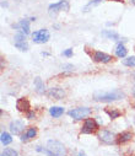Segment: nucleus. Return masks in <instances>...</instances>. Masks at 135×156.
<instances>
[{
	"mask_svg": "<svg viewBox=\"0 0 135 156\" xmlns=\"http://www.w3.org/2000/svg\"><path fill=\"white\" fill-rule=\"evenodd\" d=\"M125 97V94L118 89L111 90V91H96L94 94V98L98 102H112L118 101Z\"/></svg>",
	"mask_w": 135,
	"mask_h": 156,
	"instance_id": "nucleus-1",
	"label": "nucleus"
},
{
	"mask_svg": "<svg viewBox=\"0 0 135 156\" xmlns=\"http://www.w3.org/2000/svg\"><path fill=\"white\" fill-rule=\"evenodd\" d=\"M47 147L52 151L53 156H66V147L58 140H48Z\"/></svg>",
	"mask_w": 135,
	"mask_h": 156,
	"instance_id": "nucleus-2",
	"label": "nucleus"
},
{
	"mask_svg": "<svg viewBox=\"0 0 135 156\" xmlns=\"http://www.w3.org/2000/svg\"><path fill=\"white\" fill-rule=\"evenodd\" d=\"M90 113H91V108H88V107H77V108L70 109L68 112V114L75 121H80L82 118H86L87 115H90Z\"/></svg>",
	"mask_w": 135,
	"mask_h": 156,
	"instance_id": "nucleus-3",
	"label": "nucleus"
},
{
	"mask_svg": "<svg viewBox=\"0 0 135 156\" xmlns=\"http://www.w3.org/2000/svg\"><path fill=\"white\" fill-rule=\"evenodd\" d=\"M51 38V34H49V31L46 30V28H42L39 31H36L32 33V40L34 43H46L48 42V40Z\"/></svg>",
	"mask_w": 135,
	"mask_h": 156,
	"instance_id": "nucleus-4",
	"label": "nucleus"
},
{
	"mask_svg": "<svg viewBox=\"0 0 135 156\" xmlns=\"http://www.w3.org/2000/svg\"><path fill=\"white\" fill-rule=\"evenodd\" d=\"M96 129H97V123H96V121L92 119V118H88V119L85 121V123H83V126H82V128H81V132H82L83 134H92Z\"/></svg>",
	"mask_w": 135,
	"mask_h": 156,
	"instance_id": "nucleus-5",
	"label": "nucleus"
},
{
	"mask_svg": "<svg viewBox=\"0 0 135 156\" xmlns=\"http://www.w3.org/2000/svg\"><path fill=\"white\" fill-rule=\"evenodd\" d=\"M68 9H69V4H68L66 0H60V2H58L55 4L49 5L48 10H49V14L53 15V14H57V12H59L62 10H68Z\"/></svg>",
	"mask_w": 135,
	"mask_h": 156,
	"instance_id": "nucleus-6",
	"label": "nucleus"
},
{
	"mask_svg": "<svg viewBox=\"0 0 135 156\" xmlns=\"http://www.w3.org/2000/svg\"><path fill=\"white\" fill-rule=\"evenodd\" d=\"M98 139L105 144H112L115 139V135L107 129H102L98 132Z\"/></svg>",
	"mask_w": 135,
	"mask_h": 156,
	"instance_id": "nucleus-7",
	"label": "nucleus"
},
{
	"mask_svg": "<svg viewBox=\"0 0 135 156\" xmlns=\"http://www.w3.org/2000/svg\"><path fill=\"white\" fill-rule=\"evenodd\" d=\"M23 128H25L23 122H22V121H19V119L12 121V122L10 123V126H9L10 133L14 134V135H19V134H21V133L23 132Z\"/></svg>",
	"mask_w": 135,
	"mask_h": 156,
	"instance_id": "nucleus-8",
	"label": "nucleus"
},
{
	"mask_svg": "<svg viewBox=\"0 0 135 156\" xmlns=\"http://www.w3.org/2000/svg\"><path fill=\"white\" fill-rule=\"evenodd\" d=\"M16 107L20 112H30V108H31V105H30V101L23 97V98H19L17 102H16Z\"/></svg>",
	"mask_w": 135,
	"mask_h": 156,
	"instance_id": "nucleus-9",
	"label": "nucleus"
},
{
	"mask_svg": "<svg viewBox=\"0 0 135 156\" xmlns=\"http://www.w3.org/2000/svg\"><path fill=\"white\" fill-rule=\"evenodd\" d=\"M48 96L53 97L55 100H60V98H63L65 96V91L63 89H59V87H52L48 91Z\"/></svg>",
	"mask_w": 135,
	"mask_h": 156,
	"instance_id": "nucleus-10",
	"label": "nucleus"
},
{
	"mask_svg": "<svg viewBox=\"0 0 135 156\" xmlns=\"http://www.w3.org/2000/svg\"><path fill=\"white\" fill-rule=\"evenodd\" d=\"M94 59L96 62H101V63H109L112 60V57L106 54V53H103V52H95Z\"/></svg>",
	"mask_w": 135,
	"mask_h": 156,
	"instance_id": "nucleus-11",
	"label": "nucleus"
},
{
	"mask_svg": "<svg viewBox=\"0 0 135 156\" xmlns=\"http://www.w3.org/2000/svg\"><path fill=\"white\" fill-rule=\"evenodd\" d=\"M16 28H19L20 30V32H22V33H25L26 36L27 34H30V22H28V20H21L16 26H15Z\"/></svg>",
	"mask_w": 135,
	"mask_h": 156,
	"instance_id": "nucleus-12",
	"label": "nucleus"
},
{
	"mask_svg": "<svg viewBox=\"0 0 135 156\" xmlns=\"http://www.w3.org/2000/svg\"><path fill=\"white\" fill-rule=\"evenodd\" d=\"M36 135H37V129L34 127H31L26 130L25 134L21 135V141H28L30 139H33Z\"/></svg>",
	"mask_w": 135,
	"mask_h": 156,
	"instance_id": "nucleus-13",
	"label": "nucleus"
},
{
	"mask_svg": "<svg viewBox=\"0 0 135 156\" xmlns=\"http://www.w3.org/2000/svg\"><path fill=\"white\" fill-rule=\"evenodd\" d=\"M133 138V134L130 132H123L117 136V143L118 144H125L128 141H130Z\"/></svg>",
	"mask_w": 135,
	"mask_h": 156,
	"instance_id": "nucleus-14",
	"label": "nucleus"
},
{
	"mask_svg": "<svg viewBox=\"0 0 135 156\" xmlns=\"http://www.w3.org/2000/svg\"><path fill=\"white\" fill-rule=\"evenodd\" d=\"M49 113L53 118H59V117L63 115V113H64V108L59 107V106H53L49 108Z\"/></svg>",
	"mask_w": 135,
	"mask_h": 156,
	"instance_id": "nucleus-15",
	"label": "nucleus"
},
{
	"mask_svg": "<svg viewBox=\"0 0 135 156\" xmlns=\"http://www.w3.org/2000/svg\"><path fill=\"white\" fill-rule=\"evenodd\" d=\"M102 36L107 37L108 40H113V41H117L119 40V34L112 30H106V31H102Z\"/></svg>",
	"mask_w": 135,
	"mask_h": 156,
	"instance_id": "nucleus-16",
	"label": "nucleus"
},
{
	"mask_svg": "<svg viewBox=\"0 0 135 156\" xmlns=\"http://www.w3.org/2000/svg\"><path fill=\"white\" fill-rule=\"evenodd\" d=\"M34 87H36L38 94H43L44 91H46V87H44V84H43L41 77H36L34 79Z\"/></svg>",
	"mask_w": 135,
	"mask_h": 156,
	"instance_id": "nucleus-17",
	"label": "nucleus"
},
{
	"mask_svg": "<svg viewBox=\"0 0 135 156\" xmlns=\"http://www.w3.org/2000/svg\"><path fill=\"white\" fill-rule=\"evenodd\" d=\"M126 53H128V51H126L125 46L122 44V43H119V44L117 46V48H115V54H117V57H119V58H124V57L126 55Z\"/></svg>",
	"mask_w": 135,
	"mask_h": 156,
	"instance_id": "nucleus-18",
	"label": "nucleus"
},
{
	"mask_svg": "<svg viewBox=\"0 0 135 156\" xmlns=\"http://www.w3.org/2000/svg\"><path fill=\"white\" fill-rule=\"evenodd\" d=\"M0 140H2V144L3 145H9L11 141H12V138L9 133H2V135H0Z\"/></svg>",
	"mask_w": 135,
	"mask_h": 156,
	"instance_id": "nucleus-19",
	"label": "nucleus"
},
{
	"mask_svg": "<svg viewBox=\"0 0 135 156\" xmlns=\"http://www.w3.org/2000/svg\"><path fill=\"white\" fill-rule=\"evenodd\" d=\"M106 113L109 115V118L111 119H115V118H118V117L120 115V112L119 111H117V109H111V108H107L106 109Z\"/></svg>",
	"mask_w": 135,
	"mask_h": 156,
	"instance_id": "nucleus-20",
	"label": "nucleus"
},
{
	"mask_svg": "<svg viewBox=\"0 0 135 156\" xmlns=\"http://www.w3.org/2000/svg\"><path fill=\"white\" fill-rule=\"evenodd\" d=\"M2 156H19V154H17V151H16V150L10 149V147H6V149H4V150H3Z\"/></svg>",
	"mask_w": 135,
	"mask_h": 156,
	"instance_id": "nucleus-21",
	"label": "nucleus"
},
{
	"mask_svg": "<svg viewBox=\"0 0 135 156\" xmlns=\"http://www.w3.org/2000/svg\"><path fill=\"white\" fill-rule=\"evenodd\" d=\"M123 64L125 66H130V68L135 66V57H128V58L123 59Z\"/></svg>",
	"mask_w": 135,
	"mask_h": 156,
	"instance_id": "nucleus-22",
	"label": "nucleus"
},
{
	"mask_svg": "<svg viewBox=\"0 0 135 156\" xmlns=\"http://www.w3.org/2000/svg\"><path fill=\"white\" fill-rule=\"evenodd\" d=\"M101 2H102V0H92V2H90V3L83 8V11H85V12H86V11H90V9L94 8V6H96V5H98Z\"/></svg>",
	"mask_w": 135,
	"mask_h": 156,
	"instance_id": "nucleus-23",
	"label": "nucleus"
},
{
	"mask_svg": "<svg viewBox=\"0 0 135 156\" xmlns=\"http://www.w3.org/2000/svg\"><path fill=\"white\" fill-rule=\"evenodd\" d=\"M15 47L17 49H20V51H27L28 49V44H27L26 41H23V42H15Z\"/></svg>",
	"mask_w": 135,
	"mask_h": 156,
	"instance_id": "nucleus-24",
	"label": "nucleus"
},
{
	"mask_svg": "<svg viewBox=\"0 0 135 156\" xmlns=\"http://www.w3.org/2000/svg\"><path fill=\"white\" fill-rule=\"evenodd\" d=\"M14 40H15V42H23V41H26V34L22 32H19L15 34Z\"/></svg>",
	"mask_w": 135,
	"mask_h": 156,
	"instance_id": "nucleus-25",
	"label": "nucleus"
},
{
	"mask_svg": "<svg viewBox=\"0 0 135 156\" xmlns=\"http://www.w3.org/2000/svg\"><path fill=\"white\" fill-rule=\"evenodd\" d=\"M63 55H64V57H71V55H73V49L69 48V49L64 51V52H63Z\"/></svg>",
	"mask_w": 135,
	"mask_h": 156,
	"instance_id": "nucleus-26",
	"label": "nucleus"
},
{
	"mask_svg": "<svg viewBox=\"0 0 135 156\" xmlns=\"http://www.w3.org/2000/svg\"><path fill=\"white\" fill-rule=\"evenodd\" d=\"M63 69L64 70H68V71H71V70H74V66L70 65V64H68V65H63Z\"/></svg>",
	"mask_w": 135,
	"mask_h": 156,
	"instance_id": "nucleus-27",
	"label": "nucleus"
},
{
	"mask_svg": "<svg viewBox=\"0 0 135 156\" xmlns=\"http://www.w3.org/2000/svg\"><path fill=\"white\" fill-rule=\"evenodd\" d=\"M34 115H36V114H34L32 111L27 112V118H28V119H33V118H34Z\"/></svg>",
	"mask_w": 135,
	"mask_h": 156,
	"instance_id": "nucleus-28",
	"label": "nucleus"
},
{
	"mask_svg": "<svg viewBox=\"0 0 135 156\" xmlns=\"http://www.w3.org/2000/svg\"><path fill=\"white\" fill-rule=\"evenodd\" d=\"M79 156H86V155H85L83 151H80V152H79Z\"/></svg>",
	"mask_w": 135,
	"mask_h": 156,
	"instance_id": "nucleus-29",
	"label": "nucleus"
},
{
	"mask_svg": "<svg viewBox=\"0 0 135 156\" xmlns=\"http://www.w3.org/2000/svg\"><path fill=\"white\" fill-rule=\"evenodd\" d=\"M133 95H134V97H135V86L133 87Z\"/></svg>",
	"mask_w": 135,
	"mask_h": 156,
	"instance_id": "nucleus-30",
	"label": "nucleus"
},
{
	"mask_svg": "<svg viewBox=\"0 0 135 156\" xmlns=\"http://www.w3.org/2000/svg\"><path fill=\"white\" fill-rule=\"evenodd\" d=\"M133 77H134V79H135V71L133 73Z\"/></svg>",
	"mask_w": 135,
	"mask_h": 156,
	"instance_id": "nucleus-31",
	"label": "nucleus"
},
{
	"mask_svg": "<svg viewBox=\"0 0 135 156\" xmlns=\"http://www.w3.org/2000/svg\"><path fill=\"white\" fill-rule=\"evenodd\" d=\"M131 3H133V4H135V0H131Z\"/></svg>",
	"mask_w": 135,
	"mask_h": 156,
	"instance_id": "nucleus-32",
	"label": "nucleus"
},
{
	"mask_svg": "<svg viewBox=\"0 0 135 156\" xmlns=\"http://www.w3.org/2000/svg\"><path fill=\"white\" fill-rule=\"evenodd\" d=\"M118 2H122V0H118Z\"/></svg>",
	"mask_w": 135,
	"mask_h": 156,
	"instance_id": "nucleus-33",
	"label": "nucleus"
}]
</instances>
